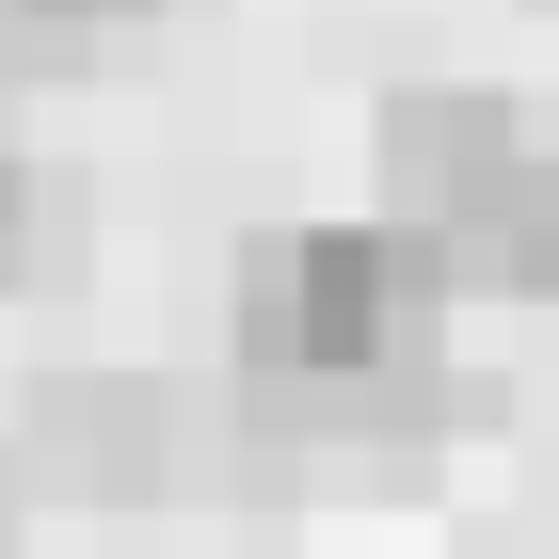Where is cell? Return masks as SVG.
Masks as SVG:
<instances>
[{"label": "cell", "instance_id": "4", "mask_svg": "<svg viewBox=\"0 0 559 559\" xmlns=\"http://www.w3.org/2000/svg\"><path fill=\"white\" fill-rule=\"evenodd\" d=\"M448 272L496 304H559V144H527L512 176H496V209L448 240Z\"/></svg>", "mask_w": 559, "mask_h": 559}, {"label": "cell", "instance_id": "7", "mask_svg": "<svg viewBox=\"0 0 559 559\" xmlns=\"http://www.w3.org/2000/svg\"><path fill=\"white\" fill-rule=\"evenodd\" d=\"M112 16H129V33H144V16H160V0H112Z\"/></svg>", "mask_w": 559, "mask_h": 559}, {"label": "cell", "instance_id": "5", "mask_svg": "<svg viewBox=\"0 0 559 559\" xmlns=\"http://www.w3.org/2000/svg\"><path fill=\"white\" fill-rule=\"evenodd\" d=\"M112 48H129L112 0H0V96L16 81H81V64H112Z\"/></svg>", "mask_w": 559, "mask_h": 559}, {"label": "cell", "instance_id": "3", "mask_svg": "<svg viewBox=\"0 0 559 559\" xmlns=\"http://www.w3.org/2000/svg\"><path fill=\"white\" fill-rule=\"evenodd\" d=\"M33 479L48 496H81V512H144V496H176L192 479V416H176L160 384H33Z\"/></svg>", "mask_w": 559, "mask_h": 559}, {"label": "cell", "instance_id": "2", "mask_svg": "<svg viewBox=\"0 0 559 559\" xmlns=\"http://www.w3.org/2000/svg\"><path fill=\"white\" fill-rule=\"evenodd\" d=\"M527 160V112L479 81H400L384 112H368V176H384V224H416V240H464L479 209H496V176Z\"/></svg>", "mask_w": 559, "mask_h": 559}, {"label": "cell", "instance_id": "1", "mask_svg": "<svg viewBox=\"0 0 559 559\" xmlns=\"http://www.w3.org/2000/svg\"><path fill=\"white\" fill-rule=\"evenodd\" d=\"M448 240L416 224H272L240 288H224V368L240 384H400V368H448Z\"/></svg>", "mask_w": 559, "mask_h": 559}, {"label": "cell", "instance_id": "6", "mask_svg": "<svg viewBox=\"0 0 559 559\" xmlns=\"http://www.w3.org/2000/svg\"><path fill=\"white\" fill-rule=\"evenodd\" d=\"M16 257H33V160L0 144V288H16Z\"/></svg>", "mask_w": 559, "mask_h": 559}]
</instances>
